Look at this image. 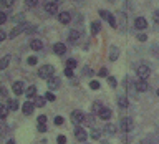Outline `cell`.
Segmentation results:
<instances>
[{
	"instance_id": "cell-42",
	"label": "cell",
	"mask_w": 159,
	"mask_h": 144,
	"mask_svg": "<svg viewBox=\"0 0 159 144\" xmlns=\"http://www.w3.org/2000/svg\"><path fill=\"white\" fill-rule=\"evenodd\" d=\"M138 40H139V42H146V40H148L146 33H139V35H138Z\"/></svg>"
},
{
	"instance_id": "cell-47",
	"label": "cell",
	"mask_w": 159,
	"mask_h": 144,
	"mask_svg": "<svg viewBox=\"0 0 159 144\" xmlns=\"http://www.w3.org/2000/svg\"><path fill=\"white\" fill-rule=\"evenodd\" d=\"M154 22H159V10L154 12Z\"/></svg>"
},
{
	"instance_id": "cell-7",
	"label": "cell",
	"mask_w": 159,
	"mask_h": 144,
	"mask_svg": "<svg viewBox=\"0 0 159 144\" xmlns=\"http://www.w3.org/2000/svg\"><path fill=\"white\" fill-rule=\"evenodd\" d=\"M45 10H47V13H50V15H57L58 13V5L53 3V2H48V3H45Z\"/></svg>"
},
{
	"instance_id": "cell-48",
	"label": "cell",
	"mask_w": 159,
	"mask_h": 144,
	"mask_svg": "<svg viewBox=\"0 0 159 144\" xmlns=\"http://www.w3.org/2000/svg\"><path fill=\"white\" fill-rule=\"evenodd\" d=\"M52 2H53V3H57V5H58V3H61V2H63V0H52Z\"/></svg>"
},
{
	"instance_id": "cell-49",
	"label": "cell",
	"mask_w": 159,
	"mask_h": 144,
	"mask_svg": "<svg viewBox=\"0 0 159 144\" xmlns=\"http://www.w3.org/2000/svg\"><path fill=\"white\" fill-rule=\"evenodd\" d=\"M7 144H15V141H13V139H8V141H7Z\"/></svg>"
},
{
	"instance_id": "cell-8",
	"label": "cell",
	"mask_w": 159,
	"mask_h": 144,
	"mask_svg": "<svg viewBox=\"0 0 159 144\" xmlns=\"http://www.w3.org/2000/svg\"><path fill=\"white\" fill-rule=\"evenodd\" d=\"M136 89H138L139 93H146L148 91V81H146V79L139 78L138 81H136Z\"/></svg>"
},
{
	"instance_id": "cell-32",
	"label": "cell",
	"mask_w": 159,
	"mask_h": 144,
	"mask_svg": "<svg viewBox=\"0 0 159 144\" xmlns=\"http://www.w3.org/2000/svg\"><path fill=\"white\" fill-rule=\"evenodd\" d=\"M0 2H2L3 7H12V5L15 3V0H0Z\"/></svg>"
},
{
	"instance_id": "cell-4",
	"label": "cell",
	"mask_w": 159,
	"mask_h": 144,
	"mask_svg": "<svg viewBox=\"0 0 159 144\" xmlns=\"http://www.w3.org/2000/svg\"><path fill=\"white\" fill-rule=\"evenodd\" d=\"M136 73H138V76L141 79H148V76L151 74V70H149L148 65H141V66L136 70Z\"/></svg>"
},
{
	"instance_id": "cell-44",
	"label": "cell",
	"mask_w": 159,
	"mask_h": 144,
	"mask_svg": "<svg viewBox=\"0 0 159 144\" xmlns=\"http://www.w3.org/2000/svg\"><path fill=\"white\" fill-rule=\"evenodd\" d=\"M99 76H106V74H108V71H106V68H101V70H99Z\"/></svg>"
},
{
	"instance_id": "cell-3",
	"label": "cell",
	"mask_w": 159,
	"mask_h": 144,
	"mask_svg": "<svg viewBox=\"0 0 159 144\" xmlns=\"http://www.w3.org/2000/svg\"><path fill=\"white\" fill-rule=\"evenodd\" d=\"M119 129H121L123 133L133 131V119H131V118H124V119H121V123H119Z\"/></svg>"
},
{
	"instance_id": "cell-1",
	"label": "cell",
	"mask_w": 159,
	"mask_h": 144,
	"mask_svg": "<svg viewBox=\"0 0 159 144\" xmlns=\"http://www.w3.org/2000/svg\"><path fill=\"white\" fill-rule=\"evenodd\" d=\"M53 73H55V68L52 66V65H45V66H42V68L38 70V76L40 78H45V79L52 78Z\"/></svg>"
},
{
	"instance_id": "cell-11",
	"label": "cell",
	"mask_w": 159,
	"mask_h": 144,
	"mask_svg": "<svg viewBox=\"0 0 159 144\" xmlns=\"http://www.w3.org/2000/svg\"><path fill=\"white\" fill-rule=\"evenodd\" d=\"M33 108H35V104L33 103H30V101H27L22 106V111H23V114H27V116H30V114L33 113Z\"/></svg>"
},
{
	"instance_id": "cell-30",
	"label": "cell",
	"mask_w": 159,
	"mask_h": 144,
	"mask_svg": "<svg viewBox=\"0 0 159 144\" xmlns=\"http://www.w3.org/2000/svg\"><path fill=\"white\" fill-rule=\"evenodd\" d=\"M55 98H57V96H55L52 91H48L47 94H45V99H47V101H55Z\"/></svg>"
},
{
	"instance_id": "cell-26",
	"label": "cell",
	"mask_w": 159,
	"mask_h": 144,
	"mask_svg": "<svg viewBox=\"0 0 159 144\" xmlns=\"http://www.w3.org/2000/svg\"><path fill=\"white\" fill-rule=\"evenodd\" d=\"M8 61H10V55H7V56H3V58H2V63H0V70H5V68H7Z\"/></svg>"
},
{
	"instance_id": "cell-14",
	"label": "cell",
	"mask_w": 159,
	"mask_h": 144,
	"mask_svg": "<svg viewBox=\"0 0 159 144\" xmlns=\"http://www.w3.org/2000/svg\"><path fill=\"white\" fill-rule=\"evenodd\" d=\"M23 28H25V25H17L15 28H12V32H10V35H8V37H10V38H15V37H18V35L23 32Z\"/></svg>"
},
{
	"instance_id": "cell-46",
	"label": "cell",
	"mask_w": 159,
	"mask_h": 144,
	"mask_svg": "<svg viewBox=\"0 0 159 144\" xmlns=\"http://www.w3.org/2000/svg\"><path fill=\"white\" fill-rule=\"evenodd\" d=\"M5 38H7V35H5V32H3V30H0V42H3Z\"/></svg>"
},
{
	"instance_id": "cell-15",
	"label": "cell",
	"mask_w": 159,
	"mask_h": 144,
	"mask_svg": "<svg viewBox=\"0 0 159 144\" xmlns=\"http://www.w3.org/2000/svg\"><path fill=\"white\" fill-rule=\"evenodd\" d=\"M58 86H60V78L58 76L48 78V88L50 89H55V88H58Z\"/></svg>"
},
{
	"instance_id": "cell-10",
	"label": "cell",
	"mask_w": 159,
	"mask_h": 144,
	"mask_svg": "<svg viewBox=\"0 0 159 144\" xmlns=\"http://www.w3.org/2000/svg\"><path fill=\"white\" fill-rule=\"evenodd\" d=\"M58 20H60V23L66 25V23L71 22V15H70V12H61L58 15Z\"/></svg>"
},
{
	"instance_id": "cell-13",
	"label": "cell",
	"mask_w": 159,
	"mask_h": 144,
	"mask_svg": "<svg viewBox=\"0 0 159 144\" xmlns=\"http://www.w3.org/2000/svg\"><path fill=\"white\" fill-rule=\"evenodd\" d=\"M75 137L78 139V141H84L86 139V133H84L83 128H76L75 129Z\"/></svg>"
},
{
	"instance_id": "cell-18",
	"label": "cell",
	"mask_w": 159,
	"mask_h": 144,
	"mask_svg": "<svg viewBox=\"0 0 159 144\" xmlns=\"http://www.w3.org/2000/svg\"><path fill=\"white\" fill-rule=\"evenodd\" d=\"M118 55H119V48L118 47H111V53H109V60L114 61V60H118Z\"/></svg>"
},
{
	"instance_id": "cell-17",
	"label": "cell",
	"mask_w": 159,
	"mask_h": 144,
	"mask_svg": "<svg viewBox=\"0 0 159 144\" xmlns=\"http://www.w3.org/2000/svg\"><path fill=\"white\" fill-rule=\"evenodd\" d=\"M30 48L35 50V52H38V50H42L43 48V43H42V40H32V43H30Z\"/></svg>"
},
{
	"instance_id": "cell-29",
	"label": "cell",
	"mask_w": 159,
	"mask_h": 144,
	"mask_svg": "<svg viewBox=\"0 0 159 144\" xmlns=\"http://www.w3.org/2000/svg\"><path fill=\"white\" fill-rule=\"evenodd\" d=\"M7 106H0V116H2V119H5L7 118Z\"/></svg>"
},
{
	"instance_id": "cell-38",
	"label": "cell",
	"mask_w": 159,
	"mask_h": 144,
	"mask_svg": "<svg viewBox=\"0 0 159 144\" xmlns=\"http://www.w3.org/2000/svg\"><path fill=\"white\" fill-rule=\"evenodd\" d=\"M89 88H91V89H98L99 88V83L96 81V79H93V81L89 83Z\"/></svg>"
},
{
	"instance_id": "cell-6",
	"label": "cell",
	"mask_w": 159,
	"mask_h": 144,
	"mask_svg": "<svg viewBox=\"0 0 159 144\" xmlns=\"http://www.w3.org/2000/svg\"><path fill=\"white\" fill-rule=\"evenodd\" d=\"M134 27H136L138 30H146V28H148V22H146V18L138 17L136 20H134Z\"/></svg>"
},
{
	"instance_id": "cell-2",
	"label": "cell",
	"mask_w": 159,
	"mask_h": 144,
	"mask_svg": "<svg viewBox=\"0 0 159 144\" xmlns=\"http://www.w3.org/2000/svg\"><path fill=\"white\" fill-rule=\"evenodd\" d=\"M99 15L104 18V20H108V23L111 25L113 28H116L118 27V23H116V18H114V15L111 12H106V10H99Z\"/></svg>"
},
{
	"instance_id": "cell-45",
	"label": "cell",
	"mask_w": 159,
	"mask_h": 144,
	"mask_svg": "<svg viewBox=\"0 0 159 144\" xmlns=\"http://www.w3.org/2000/svg\"><path fill=\"white\" fill-rule=\"evenodd\" d=\"M45 121H47V116H43V114H42V116L38 118V123L40 124H45Z\"/></svg>"
},
{
	"instance_id": "cell-40",
	"label": "cell",
	"mask_w": 159,
	"mask_h": 144,
	"mask_svg": "<svg viewBox=\"0 0 159 144\" xmlns=\"http://www.w3.org/2000/svg\"><path fill=\"white\" fill-rule=\"evenodd\" d=\"M57 142H58V144H65V142H66V137H65L63 134H61V136L57 137Z\"/></svg>"
},
{
	"instance_id": "cell-51",
	"label": "cell",
	"mask_w": 159,
	"mask_h": 144,
	"mask_svg": "<svg viewBox=\"0 0 159 144\" xmlns=\"http://www.w3.org/2000/svg\"><path fill=\"white\" fill-rule=\"evenodd\" d=\"M157 96H159V88H157Z\"/></svg>"
},
{
	"instance_id": "cell-22",
	"label": "cell",
	"mask_w": 159,
	"mask_h": 144,
	"mask_svg": "<svg viewBox=\"0 0 159 144\" xmlns=\"http://www.w3.org/2000/svg\"><path fill=\"white\" fill-rule=\"evenodd\" d=\"M45 103H47L45 96H37V98H35V106H40V108H42Z\"/></svg>"
},
{
	"instance_id": "cell-31",
	"label": "cell",
	"mask_w": 159,
	"mask_h": 144,
	"mask_svg": "<svg viewBox=\"0 0 159 144\" xmlns=\"http://www.w3.org/2000/svg\"><path fill=\"white\" fill-rule=\"evenodd\" d=\"M106 131L109 134H114V133H116V126H113V124H106Z\"/></svg>"
},
{
	"instance_id": "cell-36",
	"label": "cell",
	"mask_w": 159,
	"mask_h": 144,
	"mask_svg": "<svg viewBox=\"0 0 159 144\" xmlns=\"http://www.w3.org/2000/svg\"><path fill=\"white\" fill-rule=\"evenodd\" d=\"M108 81H109V86H113V88H116V84H118V81H116V78H113V76H109V78H108Z\"/></svg>"
},
{
	"instance_id": "cell-12",
	"label": "cell",
	"mask_w": 159,
	"mask_h": 144,
	"mask_svg": "<svg viewBox=\"0 0 159 144\" xmlns=\"http://www.w3.org/2000/svg\"><path fill=\"white\" fill-rule=\"evenodd\" d=\"M98 116H99V118H101V119H103V121H108V119H109V118H111V109H109V108H103V109H101V111H99V113H98Z\"/></svg>"
},
{
	"instance_id": "cell-19",
	"label": "cell",
	"mask_w": 159,
	"mask_h": 144,
	"mask_svg": "<svg viewBox=\"0 0 159 144\" xmlns=\"http://www.w3.org/2000/svg\"><path fill=\"white\" fill-rule=\"evenodd\" d=\"M25 93H27V98H37V88L35 86H28Z\"/></svg>"
},
{
	"instance_id": "cell-5",
	"label": "cell",
	"mask_w": 159,
	"mask_h": 144,
	"mask_svg": "<svg viewBox=\"0 0 159 144\" xmlns=\"http://www.w3.org/2000/svg\"><path fill=\"white\" fill-rule=\"evenodd\" d=\"M84 114L80 111V109H76V111H73L71 113V121L75 123V124H80V123H84Z\"/></svg>"
},
{
	"instance_id": "cell-23",
	"label": "cell",
	"mask_w": 159,
	"mask_h": 144,
	"mask_svg": "<svg viewBox=\"0 0 159 144\" xmlns=\"http://www.w3.org/2000/svg\"><path fill=\"white\" fill-rule=\"evenodd\" d=\"M78 38H80V30H71V32H70V40H71V42H76Z\"/></svg>"
},
{
	"instance_id": "cell-25",
	"label": "cell",
	"mask_w": 159,
	"mask_h": 144,
	"mask_svg": "<svg viewBox=\"0 0 159 144\" xmlns=\"http://www.w3.org/2000/svg\"><path fill=\"white\" fill-rule=\"evenodd\" d=\"M7 108H8V109H12V111H15V109L18 108V103L15 101V99H8V103H7Z\"/></svg>"
},
{
	"instance_id": "cell-21",
	"label": "cell",
	"mask_w": 159,
	"mask_h": 144,
	"mask_svg": "<svg viewBox=\"0 0 159 144\" xmlns=\"http://www.w3.org/2000/svg\"><path fill=\"white\" fill-rule=\"evenodd\" d=\"M89 28H91V35H96V33L99 32V30H101V25H99L98 22H93Z\"/></svg>"
},
{
	"instance_id": "cell-16",
	"label": "cell",
	"mask_w": 159,
	"mask_h": 144,
	"mask_svg": "<svg viewBox=\"0 0 159 144\" xmlns=\"http://www.w3.org/2000/svg\"><path fill=\"white\" fill-rule=\"evenodd\" d=\"M23 91H25L23 83H22V81H15V83H13V93H15V94H22Z\"/></svg>"
},
{
	"instance_id": "cell-9",
	"label": "cell",
	"mask_w": 159,
	"mask_h": 144,
	"mask_svg": "<svg viewBox=\"0 0 159 144\" xmlns=\"http://www.w3.org/2000/svg\"><path fill=\"white\" fill-rule=\"evenodd\" d=\"M53 52L57 55H65L66 53V45L65 43H55L53 45Z\"/></svg>"
},
{
	"instance_id": "cell-20",
	"label": "cell",
	"mask_w": 159,
	"mask_h": 144,
	"mask_svg": "<svg viewBox=\"0 0 159 144\" xmlns=\"http://www.w3.org/2000/svg\"><path fill=\"white\" fill-rule=\"evenodd\" d=\"M118 104H119V108L126 109V108H128V99H126V96H119V98H118Z\"/></svg>"
},
{
	"instance_id": "cell-27",
	"label": "cell",
	"mask_w": 159,
	"mask_h": 144,
	"mask_svg": "<svg viewBox=\"0 0 159 144\" xmlns=\"http://www.w3.org/2000/svg\"><path fill=\"white\" fill-rule=\"evenodd\" d=\"M89 136L93 139H99L101 137V131H99V129H91V134H89Z\"/></svg>"
},
{
	"instance_id": "cell-39",
	"label": "cell",
	"mask_w": 159,
	"mask_h": 144,
	"mask_svg": "<svg viewBox=\"0 0 159 144\" xmlns=\"http://www.w3.org/2000/svg\"><path fill=\"white\" fill-rule=\"evenodd\" d=\"M5 22H7V15H5L3 12H0V25H3Z\"/></svg>"
},
{
	"instance_id": "cell-34",
	"label": "cell",
	"mask_w": 159,
	"mask_h": 144,
	"mask_svg": "<svg viewBox=\"0 0 159 144\" xmlns=\"http://www.w3.org/2000/svg\"><path fill=\"white\" fill-rule=\"evenodd\" d=\"M93 123H94L93 116H86V118H84V124H88V126H93Z\"/></svg>"
},
{
	"instance_id": "cell-28",
	"label": "cell",
	"mask_w": 159,
	"mask_h": 144,
	"mask_svg": "<svg viewBox=\"0 0 159 144\" xmlns=\"http://www.w3.org/2000/svg\"><path fill=\"white\" fill-rule=\"evenodd\" d=\"M37 3H38V0H25V5L30 8H33V7H37Z\"/></svg>"
},
{
	"instance_id": "cell-33",
	"label": "cell",
	"mask_w": 159,
	"mask_h": 144,
	"mask_svg": "<svg viewBox=\"0 0 159 144\" xmlns=\"http://www.w3.org/2000/svg\"><path fill=\"white\" fill-rule=\"evenodd\" d=\"M66 66L71 68V70H75V68H76V61H75V60H68V61H66Z\"/></svg>"
},
{
	"instance_id": "cell-37",
	"label": "cell",
	"mask_w": 159,
	"mask_h": 144,
	"mask_svg": "<svg viewBox=\"0 0 159 144\" xmlns=\"http://www.w3.org/2000/svg\"><path fill=\"white\" fill-rule=\"evenodd\" d=\"M63 123H65V119H63L61 116H57V118H55V124H57V126H61Z\"/></svg>"
},
{
	"instance_id": "cell-43",
	"label": "cell",
	"mask_w": 159,
	"mask_h": 144,
	"mask_svg": "<svg viewBox=\"0 0 159 144\" xmlns=\"http://www.w3.org/2000/svg\"><path fill=\"white\" fill-rule=\"evenodd\" d=\"M37 128H38V131H40V133H45V131H47V126H45V124H40V123H38V126H37Z\"/></svg>"
},
{
	"instance_id": "cell-41",
	"label": "cell",
	"mask_w": 159,
	"mask_h": 144,
	"mask_svg": "<svg viewBox=\"0 0 159 144\" xmlns=\"http://www.w3.org/2000/svg\"><path fill=\"white\" fill-rule=\"evenodd\" d=\"M65 76H73V70L71 68H65Z\"/></svg>"
},
{
	"instance_id": "cell-35",
	"label": "cell",
	"mask_w": 159,
	"mask_h": 144,
	"mask_svg": "<svg viewBox=\"0 0 159 144\" xmlns=\"http://www.w3.org/2000/svg\"><path fill=\"white\" fill-rule=\"evenodd\" d=\"M27 61H28V65H32V66H33V65H37L38 58H37V56H28V60H27Z\"/></svg>"
},
{
	"instance_id": "cell-50",
	"label": "cell",
	"mask_w": 159,
	"mask_h": 144,
	"mask_svg": "<svg viewBox=\"0 0 159 144\" xmlns=\"http://www.w3.org/2000/svg\"><path fill=\"white\" fill-rule=\"evenodd\" d=\"M141 144H151V142H149V141H143Z\"/></svg>"
},
{
	"instance_id": "cell-24",
	"label": "cell",
	"mask_w": 159,
	"mask_h": 144,
	"mask_svg": "<svg viewBox=\"0 0 159 144\" xmlns=\"http://www.w3.org/2000/svg\"><path fill=\"white\" fill-rule=\"evenodd\" d=\"M103 108H104V106H103V104L99 103V101H94V103H93V109H91V111H93V113H99Z\"/></svg>"
}]
</instances>
